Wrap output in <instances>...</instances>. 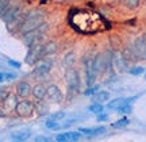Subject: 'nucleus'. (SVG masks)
<instances>
[{"label":"nucleus","instance_id":"obj_11","mask_svg":"<svg viewBox=\"0 0 146 142\" xmlns=\"http://www.w3.org/2000/svg\"><path fill=\"white\" fill-rule=\"evenodd\" d=\"M130 66V62L122 56L120 50H112V68H114V72L123 73V72H127Z\"/></svg>","mask_w":146,"mask_h":142},{"label":"nucleus","instance_id":"obj_2","mask_svg":"<svg viewBox=\"0 0 146 142\" xmlns=\"http://www.w3.org/2000/svg\"><path fill=\"white\" fill-rule=\"evenodd\" d=\"M46 16H47V12L43 10V8H41V7L29 8V10H27L26 22L23 23V26H22L21 31H19L18 35L23 37L25 34H27V33H30V31H33V30L38 29L41 25H43V23L46 22Z\"/></svg>","mask_w":146,"mask_h":142},{"label":"nucleus","instance_id":"obj_31","mask_svg":"<svg viewBox=\"0 0 146 142\" xmlns=\"http://www.w3.org/2000/svg\"><path fill=\"white\" fill-rule=\"evenodd\" d=\"M98 91H100L99 90V85L95 84V85H91V87H87V88L83 91V94H84V96H91V98H92V96H94Z\"/></svg>","mask_w":146,"mask_h":142},{"label":"nucleus","instance_id":"obj_14","mask_svg":"<svg viewBox=\"0 0 146 142\" xmlns=\"http://www.w3.org/2000/svg\"><path fill=\"white\" fill-rule=\"evenodd\" d=\"M18 103H19V98H18L14 92H11V94L7 96V99H4L1 103H0V106L3 107V110L5 111V114L10 116L11 114H15Z\"/></svg>","mask_w":146,"mask_h":142},{"label":"nucleus","instance_id":"obj_36","mask_svg":"<svg viewBox=\"0 0 146 142\" xmlns=\"http://www.w3.org/2000/svg\"><path fill=\"white\" fill-rule=\"evenodd\" d=\"M5 61H7V64L10 65L11 68H14V69H19V68H21V62H18V61L12 60V58H7Z\"/></svg>","mask_w":146,"mask_h":142},{"label":"nucleus","instance_id":"obj_8","mask_svg":"<svg viewBox=\"0 0 146 142\" xmlns=\"http://www.w3.org/2000/svg\"><path fill=\"white\" fill-rule=\"evenodd\" d=\"M46 58V53H45V42L38 43L35 46H33L29 49V53L26 56V64L27 65H36L38 62H41L42 60Z\"/></svg>","mask_w":146,"mask_h":142},{"label":"nucleus","instance_id":"obj_17","mask_svg":"<svg viewBox=\"0 0 146 142\" xmlns=\"http://www.w3.org/2000/svg\"><path fill=\"white\" fill-rule=\"evenodd\" d=\"M131 43H133V46L135 49L139 60H141V61H146V41L143 39V37L139 35V37L134 38V41Z\"/></svg>","mask_w":146,"mask_h":142},{"label":"nucleus","instance_id":"obj_41","mask_svg":"<svg viewBox=\"0 0 146 142\" xmlns=\"http://www.w3.org/2000/svg\"><path fill=\"white\" fill-rule=\"evenodd\" d=\"M1 3H4L5 5H11L12 3H14V0H0Z\"/></svg>","mask_w":146,"mask_h":142},{"label":"nucleus","instance_id":"obj_9","mask_svg":"<svg viewBox=\"0 0 146 142\" xmlns=\"http://www.w3.org/2000/svg\"><path fill=\"white\" fill-rule=\"evenodd\" d=\"M49 104H60L65 100V95L62 90L60 88V85L50 83L46 85V98H45Z\"/></svg>","mask_w":146,"mask_h":142},{"label":"nucleus","instance_id":"obj_42","mask_svg":"<svg viewBox=\"0 0 146 142\" xmlns=\"http://www.w3.org/2000/svg\"><path fill=\"white\" fill-rule=\"evenodd\" d=\"M142 37H143V39H145V41H146V33H145V34H143V35H142Z\"/></svg>","mask_w":146,"mask_h":142},{"label":"nucleus","instance_id":"obj_19","mask_svg":"<svg viewBox=\"0 0 146 142\" xmlns=\"http://www.w3.org/2000/svg\"><path fill=\"white\" fill-rule=\"evenodd\" d=\"M31 96L35 99V102H41L45 100L46 98V85L45 83H36L35 85H33V94Z\"/></svg>","mask_w":146,"mask_h":142},{"label":"nucleus","instance_id":"obj_24","mask_svg":"<svg viewBox=\"0 0 146 142\" xmlns=\"http://www.w3.org/2000/svg\"><path fill=\"white\" fill-rule=\"evenodd\" d=\"M58 52V46L54 41H47L45 42V53H46V58L54 56Z\"/></svg>","mask_w":146,"mask_h":142},{"label":"nucleus","instance_id":"obj_4","mask_svg":"<svg viewBox=\"0 0 146 142\" xmlns=\"http://www.w3.org/2000/svg\"><path fill=\"white\" fill-rule=\"evenodd\" d=\"M47 31H49V23L45 22V23L41 25L38 29L27 33V34H25V35L21 38H22V41H23V43H25V46H27L30 49V47L38 45V43L43 42V38H45V35L47 34Z\"/></svg>","mask_w":146,"mask_h":142},{"label":"nucleus","instance_id":"obj_3","mask_svg":"<svg viewBox=\"0 0 146 142\" xmlns=\"http://www.w3.org/2000/svg\"><path fill=\"white\" fill-rule=\"evenodd\" d=\"M65 81H66V99H73L81 92V77L74 66L65 69Z\"/></svg>","mask_w":146,"mask_h":142},{"label":"nucleus","instance_id":"obj_22","mask_svg":"<svg viewBox=\"0 0 146 142\" xmlns=\"http://www.w3.org/2000/svg\"><path fill=\"white\" fill-rule=\"evenodd\" d=\"M126 102V98H115V99H110L107 103H106V108L111 111H116L120 106Z\"/></svg>","mask_w":146,"mask_h":142},{"label":"nucleus","instance_id":"obj_13","mask_svg":"<svg viewBox=\"0 0 146 142\" xmlns=\"http://www.w3.org/2000/svg\"><path fill=\"white\" fill-rule=\"evenodd\" d=\"M52 66H53V62L50 60H42L41 62H38L35 65V68L33 69L31 72V76L33 77H36V79H42V77H46L47 74L50 73L52 70Z\"/></svg>","mask_w":146,"mask_h":142},{"label":"nucleus","instance_id":"obj_38","mask_svg":"<svg viewBox=\"0 0 146 142\" xmlns=\"http://www.w3.org/2000/svg\"><path fill=\"white\" fill-rule=\"evenodd\" d=\"M8 7H10V5H5L4 3H1V1H0V19L4 16L5 11H7V8H8Z\"/></svg>","mask_w":146,"mask_h":142},{"label":"nucleus","instance_id":"obj_33","mask_svg":"<svg viewBox=\"0 0 146 142\" xmlns=\"http://www.w3.org/2000/svg\"><path fill=\"white\" fill-rule=\"evenodd\" d=\"M34 142H56L53 138L47 137V135H43V134H39V135H36L34 137Z\"/></svg>","mask_w":146,"mask_h":142},{"label":"nucleus","instance_id":"obj_32","mask_svg":"<svg viewBox=\"0 0 146 142\" xmlns=\"http://www.w3.org/2000/svg\"><path fill=\"white\" fill-rule=\"evenodd\" d=\"M74 123H76V119H74V118H72V119H64L62 123L60 125V130H65V129L70 127L72 125H74Z\"/></svg>","mask_w":146,"mask_h":142},{"label":"nucleus","instance_id":"obj_26","mask_svg":"<svg viewBox=\"0 0 146 142\" xmlns=\"http://www.w3.org/2000/svg\"><path fill=\"white\" fill-rule=\"evenodd\" d=\"M141 1L142 0H120V4L123 5V7H126L127 10L134 11L141 5Z\"/></svg>","mask_w":146,"mask_h":142},{"label":"nucleus","instance_id":"obj_35","mask_svg":"<svg viewBox=\"0 0 146 142\" xmlns=\"http://www.w3.org/2000/svg\"><path fill=\"white\" fill-rule=\"evenodd\" d=\"M108 119H110V115L106 112V111L102 112V114H99V115H96V121L100 122V123H102V122H107Z\"/></svg>","mask_w":146,"mask_h":142},{"label":"nucleus","instance_id":"obj_29","mask_svg":"<svg viewBox=\"0 0 146 142\" xmlns=\"http://www.w3.org/2000/svg\"><path fill=\"white\" fill-rule=\"evenodd\" d=\"M129 125H130V119H129L127 116H122L118 121L112 122V123H111V127H112V129H123V127L129 126Z\"/></svg>","mask_w":146,"mask_h":142},{"label":"nucleus","instance_id":"obj_5","mask_svg":"<svg viewBox=\"0 0 146 142\" xmlns=\"http://www.w3.org/2000/svg\"><path fill=\"white\" fill-rule=\"evenodd\" d=\"M25 10H26V8H25V3H15V1L7 8L4 16L1 18V21L7 25V29L11 27L21 18V15L25 12Z\"/></svg>","mask_w":146,"mask_h":142},{"label":"nucleus","instance_id":"obj_1","mask_svg":"<svg viewBox=\"0 0 146 142\" xmlns=\"http://www.w3.org/2000/svg\"><path fill=\"white\" fill-rule=\"evenodd\" d=\"M69 23L78 34H84V35L98 34L106 30L104 18H102L99 14L94 11L83 10V8H74L70 11Z\"/></svg>","mask_w":146,"mask_h":142},{"label":"nucleus","instance_id":"obj_37","mask_svg":"<svg viewBox=\"0 0 146 142\" xmlns=\"http://www.w3.org/2000/svg\"><path fill=\"white\" fill-rule=\"evenodd\" d=\"M18 76L14 72H5V81H14Z\"/></svg>","mask_w":146,"mask_h":142},{"label":"nucleus","instance_id":"obj_16","mask_svg":"<svg viewBox=\"0 0 146 142\" xmlns=\"http://www.w3.org/2000/svg\"><path fill=\"white\" fill-rule=\"evenodd\" d=\"M120 53H122V56L130 62V65H135L138 61H141L139 57H138V54H137L135 49L133 46V43H127L125 46L120 49Z\"/></svg>","mask_w":146,"mask_h":142},{"label":"nucleus","instance_id":"obj_43","mask_svg":"<svg viewBox=\"0 0 146 142\" xmlns=\"http://www.w3.org/2000/svg\"><path fill=\"white\" fill-rule=\"evenodd\" d=\"M143 77H145V80H146V72H145V74H143Z\"/></svg>","mask_w":146,"mask_h":142},{"label":"nucleus","instance_id":"obj_27","mask_svg":"<svg viewBox=\"0 0 146 142\" xmlns=\"http://www.w3.org/2000/svg\"><path fill=\"white\" fill-rule=\"evenodd\" d=\"M106 106L104 104H99V103H91L88 106V112L94 114V115H99L102 112H104Z\"/></svg>","mask_w":146,"mask_h":142},{"label":"nucleus","instance_id":"obj_12","mask_svg":"<svg viewBox=\"0 0 146 142\" xmlns=\"http://www.w3.org/2000/svg\"><path fill=\"white\" fill-rule=\"evenodd\" d=\"M14 94H15L21 100L29 99L33 94V85L30 84V81H27V80H19V81L15 84Z\"/></svg>","mask_w":146,"mask_h":142},{"label":"nucleus","instance_id":"obj_40","mask_svg":"<svg viewBox=\"0 0 146 142\" xmlns=\"http://www.w3.org/2000/svg\"><path fill=\"white\" fill-rule=\"evenodd\" d=\"M5 81V72H0V84Z\"/></svg>","mask_w":146,"mask_h":142},{"label":"nucleus","instance_id":"obj_44","mask_svg":"<svg viewBox=\"0 0 146 142\" xmlns=\"http://www.w3.org/2000/svg\"><path fill=\"white\" fill-rule=\"evenodd\" d=\"M0 61H1V58H0Z\"/></svg>","mask_w":146,"mask_h":142},{"label":"nucleus","instance_id":"obj_10","mask_svg":"<svg viewBox=\"0 0 146 142\" xmlns=\"http://www.w3.org/2000/svg\"><path fill=\"white\" fill-rule=\"evenodd\" d=\"M65 118H66L65 111H56L53 114H49L47 118L45 119V127L52 131H60V125L62 123Z\"/></svg>","mask_w":146,"mask_h":142},{"label":"nucleus","instance_id":"obj_15","mask_svg":"<svg viewBox=\"0 0 146 142\" xmlns=\"http://www.w3.org/2000/svg\"><path fill=\"white\" fill-rule=\"evenodd\" d=\"M81 139V133H78L77 130H68V131H62L56 134L54 141L56 142H78Z\"/></svg>","mask_w":146,"mask_h":142},{"label":"nucleus","instance_id":"obj_21","mask_svg":"<svg viewBox=\"0 0 146 142\" xmlns=\"http://www.w3.org/2000/svg\"><path fill=\"white\" fill-rule=\"evenodd\" d=\"M111 99V94L108 91H98L96 94L92 96V103H99V104H106L108 100Z\"/></svg>","mask_w":146,"mask_h":142},{"label":"nucleus","instance_id":"obj_25","mask_svg":"<svg viewBox=\"0 0 146 142\" xmlns=\"http://www.w3.org/2000/svg\"><path fill=\"white\" fill-rule=\"evenodd\" d=\"M49 103L46 100H41V102H35V110L39 115H46L49 112Z\"/></svg>","mask_w":146,"mask_h":142},{"label":"nucleus","instance_id":"obj_45","mask_svg":"<svg viewBox=\"0 0 146 142\" xmlns=\"http://www.w3.org/2000/svg\"><path fill=\"white\" fill-rule=\"evenodd\" d=\"M14 142H16V141H14Z\"/></svg>","mask_w":146,"mask_h":142},{"label":"nucleus","instance_id":"obj_20","mask_svg":"<svg viewBox=\"0 0 146 142\" xmlns=\"http://www.w3.org/2000/svg\"><path fill=\"white\" fill-rule=\"evenodd\" d=\"M31 130L29 129H23V130H18V131L11 133V138L16 142H26L29 138L31 137Z\"/></svg>","mask_w":146,"mask_h":142},{"label":"nucleus","instance_id":"obj_23","mask_svg":"<svg viewBox=\"0 0 146 142\" xmlns=\"http://www.w3.org/2000/svg\"><path fill=\"white\" fill-rule=\"evenodd\" d=\"M74 62H76V53L74 52L66 53V54L62 57V65L65 66V69L72 68L73 65H74Z\"/></svg>","mask_w":146,"mask_h":142},{"label":"nucleus","instance_id":"obj_7","mask_svg":"<svg viewBox=\"0 0 146 142\" xmlns=\"http://www.w3.org/2000/svg\"><path fill=\"white\" fill-rule=\"evenodd\" d=\"M35 102H33L30 99H23L19 100V103L16 106L15 110V115L18 118H33L35 115Z\"/></svg>","mask_w":146,"mask_h":142},{"label":"nucleus","instance_id":"obj_28","mask_svg":"<svg viewBox=\"0 0 146 142\" xmlns=\"http://www.w3.org/2000/svg\"><path fill=\"white\" fill-rule=\"evenodd\" d=\"M145 68L142 66V65H131L130 68H129V70H127V73L131 74V76H135V77H138V76H141V74H145Z\"/></svg>","mask_w":146,"mask_h":142},{"label":"nucleus","instance_id":"obj_39","mask_svg":"<svg viewBox=\"0 0 146 142\" xmlns=\"http://www.w3.org/2000/svg\"><path fill=\"white\" fill-rule=\"evenodd\" d=\"M7 114H5V111L3 110V107H1V106H0V119H4V118H7Z\"/></svg>","mask_w":146,"mask_h":142},{"label":"nucleus","instance_id":"obj_18","mask_svg":"<svg viewBox=\"0 0 146 142\" xmlns=\"http://www.w3.org/2000/svg\"><path fill=\"white\" fill-rule=\"evenodd\" d=\"M106 126H95V127H84V126H80L77 129L78 133H81V135H89V137H95V135H100V134H103L106 133Z\"/></svg>","mask_w":146,"mask_h":142},{"label":"nucleus","instance_id":"obj_30","mask_svg":"<svg viewBox=\"0 0 146 142\" xmlns=\"http://www.w3.org/2000/svg\"><path fill=\"white\" fill-rule=\"evenodd\" d=\"M110 45H111V47H112V50H120V46L123 45V42L120 41V38L116 35H111L110 37Z\"/></svg>","mask_w":146,"mask_h":142},{"label":"nucleus","instance_id":"obj_6","mask_svg":"<svg viewBox=\"0 0 146 142\" xmlns=\"http://www.w3.org/2000/svg\"><path fill=\"white\" fill-rule=\"evenodd\" d=\"M81 62H83V68H84V83H85V87L95 85L96 80H98V73H96L94 66V57L84 56L81 58Z\"/></svg>","mask_w":146,"mask_h":142},{"label":"nucleus","instance_id":"obj_34","mask_svg":"<svg viewBox=\"0 0 146 142\" xmlns=\"http://www.w3.org/2000/svg\"><path fill=\"white\" fill-rule=\"evenodd\" d=\"M10 94H11V90L5 88V87H1V88H0V103H1L4 99H7V96Z\"/></svg>","mask_w":146,"mask_h":142}]
</instances>
